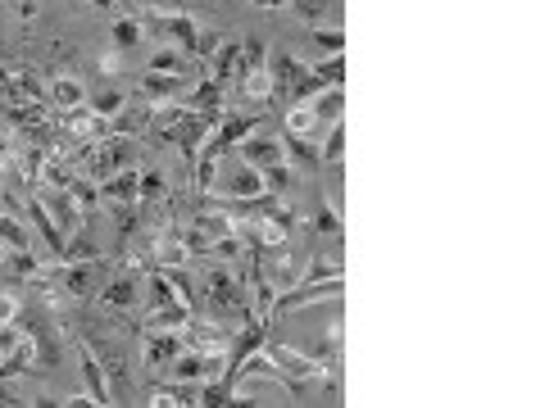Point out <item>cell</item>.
Masks as SVG:
<instances>
[{"label": "cell", "instance_id": "obj_1", "mask_svg": "<svg viewBox=\"0 0 545 408\" xmlns=\"http://www.w3.org/2000/svg\"><path fill=\"white\" fill-rule=\"evenodd\" d=\"M200 304H205L209 318H218V322H223V318H241V322L255 318V309H250L241 282L232 277V272H223V268L205 272V282H200Z\"/></svg>", "mask_w": 545, "mask_h": 408}, {"label": "cell", "instance_id": "obj_2", "mask_svg": "<svg viewBox=\"0 0 545 408\" xmlns=\"http://www.w3.org/2000/svg\"><path fill=\"white\" fill-rule=\"evenodd\" d=\"M268 78H273V96L282 100V105H300V100H309L314 91H327L323 82L309 73V64H300L296 55H268Z\"/></svg>", "mask_w": 545, "mask_h": 408}, {"label": "cell", "instance_id": "obj_3", "mask_svg": "<svg viewBox=\"0 0 545 408\" xmlns=\"http://www.w3.org/2000/svg\"><path fill=\"white\" fill-rule=\"evenodd\" d=\"M14 327L23 331V336L32 340V350H37V368H55L60 363V331L50 327V309L46 304H23L19 309V318H14Z\"/></svg>", "mask_w": 545, "mask_h": 408}, {"label": "cell", "instance_id": "obj_4", "mask_svg": "<svg viewBox=\"0 0 545 408\" xmlns=\"http://www.w3.org/2000/svg\"><path fill=\"white\" fill-rule=\"evenodd\" d=\"M132 159H137V136H105V141H96L87 150L82 168H87L91 182H109L114 173L132 168Z\"/></svg>", "mask_w": 545, "mask_h": 408}, {"label": "cell", "instance_id": "obj_5", "mask_svg": "<svg viewBox=\"0 0 545 408\" xmlns=\"http://www.w3.org/2000/svg\"><path fill=\"white\" fill-rule=\"evenodd\" d=\"M173 381H182V386H196V381H214L228 372V354L218 350H182L178 359L169 363Z\"/></svg>", "mask_w": 545, "mask_h": 408}, {"label": "cell", "instance_id": "obj_6", "mask_svg": "<svg viewBox=\"0 0 545 408\" xmlns=\"http://www.w3.org/2000/svg\"><path fill=\"white\" fill-rule=\"evenodd\" d=\"M91 345V354L100 359V372H105V386H109V399L114 404H123V399L132 395V377H128V354L119 350V345H105V340H91L82 336Z\"/></svg>", "mask_w": 545, "mask_h": 408}, {"label": "cell", "instance_id": "obj_7", "mask_svg": "<svg viewBox=\"0 0 545 408\" xmlns=\"http://www.w3.org/2000/svg\"><path fill=\"white\" fill-rule=\"evenodd\" d=\"M200 82V73L191 68V73H146L141 78V96H146V105H173V100H182L191 87Z\"/></svg>", "mask_w": 545, "mask_h": 408}, {"label": "cell", "instance_id": "obj_8", "mask_svg": "<svg viewBox=\"0 0 545 408\" xmlns=\"http://www.w3.org/2000/svg\"><path fill=\"white\" fill-rule=\"evenodd\" d=\"M100 300H105V309L114 313H132L141 304V282H137V268H119L114 277H105V286H100Z\"/></svg>", "mask_w": 545, "mask_h": 408}, {"label": "cell", "instance_id": "obj_9", "mask_svg": "<svg viewBox=\"0 0 545 408\" xmlns=\"http://www.w3.org/2000/svg\"><path fill=\"white\" fill-rule=\"evenodd\" d=\"M182 350H187V336H182V331L146 327V340H141V363H146V368H164V363H173Z\"/></svg>", "mask_w": 545, "mask_h": 408}, {"label": "cell", "instance_id": "obj_10", "mask_svg": "<svg viewBox=\"0 0 545 408\" xmlns=\"http://www.w3.org/2000/svg\"><path fill=\"white\" fill-rule=\"evenodd\" d=\"M155 28L164 32V37H169V41H178V46H182V55H191V59L200 55V23L191 19L187 10H178V14H159V19H155Z\"/></svg>", "mask_w": 545, "mask_h": 408}, {"label": "cell", "instance_id": "obj_11", "mask_svg": "<svg viewBox=\"0 0 545 408\" xmlns=\"http://www.w3.org/2000/svg\"><path fill=\"white\" fill-rule=\"evenodd\" d=\"M46 105L50 109L87 105V82H82L78 73H50V78H46Z\"/></svg>", "mask_w": 545, "mask_h": 408}, {"label": "cell", "instance_id": "obj_12", "mask_svg": "<svg viewBox=\"0 0 545 408\" xmlns=\"http://www.w3.org/2000/svg\"><path fill=\"white\" fill-rule=\"evenodd\" d=\"M241 159H246L250 168H259V173H264V168H273V164H282V159H287V146H282V141H273V136H255V132H250L246 141H241Z\"/></svg>", "mask_w": 545, "mask_h": 408}, {"label": "cell", "instance_id": "obj_13", "mask_svg": "<svg viewBox=\"0 0 545 408\" xmlns=\"http://www.w3.org/2000/svg\"><path fill=\"white\" fill-rule=\"evenodd\" d=\"M100 200L105 204H141V173L137 168H123L109 182H100Z\"/></svg>", "mask_w": 545, "mask_h": 408}, {"label": "cell", "instance_id": "obj_14", "mask_svg": "<svg viewBox=\"0 0 545 408\" xmlns=\"http://www.w3.org/2000/svg\"><path fill=\"white\" fill-rule=\"evenodd\" d=\"M73 345H78V354H82V377H87V399L91 404H114V399H109V386H105V372H100V359L96 354H91V345L87 340H73Z\"/></svg>", "mask_w": 545, "mask_h": 408}, {"label": "cell", "instance_id": "obj_15", "mask_svg": "<svg viewBox=\"0 0 545 408\" xmlns=\"http://www.w3.org/2000/svg\"><path fill=\"white\" fill-rule=\"evenodd\" d=\"M41 200H46L50 218H55V227H60L64 236H69L73 227H78L82 218H87V214H82V209H78V200H73L69 191H46V195H41Z\"/></svg>", "mask_w": 545, "mask_h": 408}, {"label": "cell", "instance_id": "obj_16", "mask_svg": "<svg viewBox=\"0 0 545 408\" xmlns=\"http://www.w3.org/2000/svg\"><path fill=\"white\" fill-rule=\"evenodd\" d=\"M0 245H10V250H37V245H32L28 223L14 218V209L5 204V195H0Z\"/></svg>", "mask_w": 545, "mask_h": 408}, {"label": "cell", "instance_id": "obj_17", "mask_svg": "<svg viewBox=\"0 0 545 408\" xmlns=\"http://www.w3.org/2000/svg\"><path fill=\"white\" fill-rule=\"evenodd\" d=\"M237 68H241V41H218V50L209 55L205 78L228 82V78H237Z\"/></svg>", "mask_w": 545, "mask_h": 408}, {"label": "cell", "instance_id": "obj_18", "mask_svg": "<svg viewBox=\"0 0 545 408\" xmlns=\"http://www.w3.org/2000/svg\"><path fill=\"white\" fill-rule=\"evenodd\" d=\"M223 191H228V200H255V195H264L268 186H264V173H259V168H250L246 159H241V168L228 177V186H223Z\"/></svg>", "mask_w": 545, "mask_h": 408}, {"label": "cell", "instance_id": "obj_19", "mask_svg": "<svg viewBox=\"0 0 545 408\" xmlns=\"http://www.w3.org/2000/svg\"><path fill=\"white\" fill-rule=\"evenodd\" d=\"M241 100H250V105H264L268 96H273V78H268V64L259 68H241Z\"/></svg>", "mask_w": 545, "mask_h": 408}, {"label": "cell", "instance_id": "obj_20", "mask_svg": "<svg viewBox=\"0 0 545 408\" xmlns=\"http://www.w3.org/2000/svg\"><path fill=\"white\" fill-rule=\"evenodd\" d=\"M141 37H146V23H141L137 14H123V19L114 23V28H109V46L119 50V55H123V50H132V46H137Z\"/></svg>", "mask_w": 545, "mask_h": 408}, {"label": "cell", "instance_id": "obj_21", "mask_svg": "<svg viewBox=\"0 0 545 408\" xmlns=\"http://www.w3.org/2000/svg\"><path fill=\"white\" fill-rule=\"evenodd\" d=\"M146 214H141V204H114V227H119V254L128 250V241L141 232Z\"/></svg>", "mask_w": 545, "mask_h": 408}, {"label": "cell", "instance_id": "obj_22", "mask_svg": "<svg viewBox=\"0 0 545 408\" xmlns=\"http://www.w3.org/2000/svg\"><path fill=\"white\" fill-rule=\"evenodd\" d=\"M264 186H268V195H296V186H300V173L282 159V164H273V168H264Z\"/></svg>", "mask_w": 545, "mask_h": 408}, {"label": "cell", "instance_id": "obj_23", "mask_svg": "<svg viewBox=\"0 0 545 408\" xmlns=\"http://www.w3.org/2000/svg\"><path fill=\"white\" fill-rule=\"evenodd\" d=\"M146 404L150 408H182V404H196V395H191V386H150L146 390Z\"/></svg>", "mask_w": 545, "mask_h": 408}, {"label": "cell", "instance_id": "obj_24", "mask_svg": "<svg viewBox=\"0 0 545 408\" xmlns=\"http://www.w3.org/2000/svg\"><path fill=\"white\" fill-rule=\"evenodd\" d=\"M87 109H96L100 118H119L123 109H128V96H123L119 87H100L96 96H87Z\"/></svg>", "mask_w": 545, "mask_h": 408}, {"label": "cell", "instance_id": "obj_25", "mask_svg": "<svg viewBox=\"0 0 545 408\" xmlns=\"http://www.w3.org/2000/svg\"><path fill=\"white\" fill-rule=\"evenodd\" d=\"M146 73H191V55H182V50L164 46V50H155V55H150Z\"/></svg>", "mask_w": 545, "mask_h": 408}, {"label": "cell", "instance_id": "obj_26", "mask_svg": "<svg viewBox=\"0 0 545 408\" xmlns=\"http://www.w3.org/2000/svg\"><path fill=\"white\" fill-rule=\"evenodd\" d=\"M173 186H169V173L164 168H146L141 173V204H155V200H169Z\"/></svg>", "mask_w": 545, "mask_h": 408}, {"label": "cell", "instance_id": "obj_27", "mask_svg": "<svg viewBox=\"0 0 545 408\" xmlns=\"http://www.w3.org/2000/svg\"><path fill=\"white\" fill-rule=\"evenodd\" d=\"M282 127H287V136H309V132L318 127L314 105H305V100H300V105H291V109H287V118H282Z\"/></svg>", "mask_w": 545, "mask_h": 408}, {"label": "cell", "instance_id": "obj_28", "mask_svg": "<svg viewBox=\"0 0 545 408\" xmlns=\"http://www.w3.org/2000/svg\"><path fill=\"white\" fill-rule=\"evenodd\" d=\"M309 73H314V78L323 82V87H341V78H346V59H341V55L318 59V64L309 68Z\"/></svg>", "mask_w": 545, "mask_h": 408}, {"label": "cell", "instance_id": "obj_29", "mask_svg": "<svg viewBox=\"0 0 545 408\" xmlns=\"http://www.w3.org/2000/svg\"><path fill=\"white\" fill-rule=\"evenodd\" d=\"M309 41H314L318 50H323V55H341V50H346V32L341 28H318V32H309Z\"/></svg>", "mask_w": 545, "mask_h": 408}, {"label": "cell", "instance_id": "obj_30", "mask_svg": "<svg viewBox=\"0 0 545 408\" xmlns=\"http://www.w3.org/2000/svg\"><path fill=\"white\" fill-rule=\"evenodd\" d=\"M287 146H291V159H296L305 173H318V164H323V155H314V150L305 146V136H287Z\"/></svg>", "mask_w": 545, "mask_h": 408}, {"label": "cell", "instance_id": "obj_31", "mask_svg": "<svg viewBox=\"0 0 545 408\" xmlns=\"http://www.w3.org/2000/svg\"><path fill=\"white\" fill-rule=\"evenodd\" d=\"M341 146H346V123H341V118H332V132H327V146H323L327 164H341Z\"/></svg>", "mask_w": 545, "mask_h": 408}, {"label": "cell", "instance_id": "obj_32", "mask_svg": "<svg viewBox=\"0 0 545 408\" xmlns=\"http://www.w3.org/2000/svg\"><path fill=\"white\" fill-rule=\"evenodd\" d=\"M314 232H323V236H341V218H337V209H332V204H318V214H314Z\"/></svg>", "mask_w": 545, "mask_h": 408}, {"label": "cell", "instance_id": "obj_33", "mask_svg": "<svg viewBox=\"0 0 545 408\" xmlns=\"http://www.w3.org/2000/svg\"><path fill=\"white\" fill-rule=\"evenodd\" d=\"M314 114H318V123H323V118H341V87L323 91V96H318V105H314Z\"/></svg>", "mask_w": 545, "mask_h": 408}, {"label": "cell", "instance_id": "obj_34", "mask_svg": "<svg viewBox=\"0 0 545 408\" xmlns=\"http://www.w3.org/2000/svg\"><path fill=\"white\" fill-rule=\"evenodd\" d=\"M327 5H332V0H291V10L300 14V19H309V23H318L327 14Z\"/></svg>", "mask_w": 545, "mask_h": 408}, {"label": "cell", "instance_id": "obj_35", "mask_svg": "<svg viewBox=\"0 0 545 408\" xmlns=\"http://www.w3.org/2000/svg\"><path fill=\"white\" fill-rule=\"evenodd\" d=\"M19 295H10V291H0V327H10L14 318H19Z\"/></svg>", "mask_w": 545, "mask_h": 408}, {"label": "cell", "instance_id": "obj_36", "mask_svg": "<svg viewBox=\"0 0 545 408\" xmlns=\"http://www.w3.org/2000/svg\"><path fill=\"white\" fill-rule=\"evenodd\" d=\"M146 10H159V14H178V10H187V0H141Z\"/></svg>", "mask_w": 545, "mask_h": 408}, {"label": "cell", "instance_id": "obj_37", "mask_svg": "<svg viewBox=\"0 0 545 408\" xmlns=\"http://www.w3.org/2000/svg\"><path fill=\"white\" fill-rule=\"evenodd\" d=\"M119 64H123V59H119V50H114V46L100 55V73H105V78H114V73H119Z\"/></svg>", "mask_w": 545, "mask_h": 408}, {"label": "cell", "instance_id": "obj_38", "mask_svg": "<svg viewBox=\"0 0 545 408\" xmlns=\"http://www.w3.org/2000/svg\"><path fill=\"white\" fill-rule=\"evenodd\" d=\"M91 5H100V10H128V0H91Z\"/></svg>", "mask_w": 545, "mask_h": 408}, {"label": "cell", "instance_id": "obj_39", "mask_svg": "<svg viewBox=\"0 0 545 408\" xmlns=\"http://www.w3.org/2000/svg\"><path fill=\"white\" fill-rule=\"evenodd\" d=\"M259 10H278V5H287V0H255Z\"/></svg>", "mask_w": 545, "mask_h": 408}]
</instances>
